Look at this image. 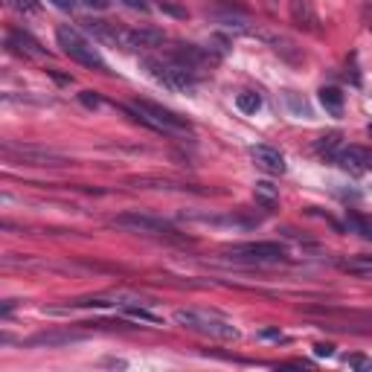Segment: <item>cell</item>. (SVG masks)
<instances>
[{"instance_id":"cell-1","label":"cell","mask_w":372,"mask_h":372,"mask_svg":"<svg viewBox=\"0 0 372 372\" xmlns=\"http://www.w3.org/2000/svg\"><path fill=\"white\" fill-rule=\"evenodd\" d=\"M143 70L158 82L160 87H166V90H175V93H180V90H192L198 82H201V76H198V67H190V65H183V61H177V58H172V55H146L143 61Z\"/></svg>"},{"instance_id":"cell-2","label":"cell","mask_w":372,"mask_h":372,"mask_svg":"<svg viewBox=\"0 0 372 372\" xmlns=\"http://www.w3.org/2000/svg\"><path fill=\"white\" fill-rule=\"evenodd\" d=\"M134 119H140L143 126H148L151 131H160V134H169V137H190L192 134V126L186 122L183 116H177L175 111L163 108V105H154L148 99H137L131 105H122Z\"/></svg>"},{"instance_id":"cell-3","label":"cell","mask_w":372,"mask_h":372,"mask_svg":"<svg viewBox=\"0 0 372 372\" xmlns=\"http://www.w3.org/2000/svg\"><path fill=\"white\" fill-rule=\"evenodd\" d=\"M172 320L183 329H190L195 334L204 337H215V340H239V329L233 326V320L221 317L219 312H207V308H177L172 314Z\"/></svg>"},{"instance_id":"cell-4","label":"cell","mask_w":372,"mask_h":372,"mask_svg":"<svg viewBox=\"0 0 372 372\" xmlns=\"http://www.w3.org/2000/svg\"><path fill=\"white\" fill-rule=\"evenodd\" d=\"M55 41H58L61 53H65L67 58H73L76 65L93 67V70H108V65H105V58L99 55V50L93 47V41L84 38L79 29H73V26H67V23H61V26L55 29Z\"/></svg>"},{"instance_id":"cell-5","label":"cell","mask_w":372,"mask_h":372,"mask_svg":"<svg viewBox=\"0 0 372 372\" xmlns=\"http://www.w3.org/2000/svg\"><path fill=\"white\" fill-rule=\"evenodd\" d=\"M233 262H247V265H276L283 262L288 253L279 241H244V244H233L224 251Z\"/></svg>"},{"instance_id":"cell-6","label":"cell","mask_w":372,"mask_h":372,"mask_svg":"<svg viewBox=\"0 0 372 372\" xmlns=\"http://www.w3.org/2000/svg\"><path fill=\"white\" fill-rule=\"evenodd\" d=\"M4 154L6 160H18L23 166H65L67 158L58 154L53 148H41V146H21V143H4Z\"/></svg>"},{"instance_id":"cell-7","label":"cell","mask_w":372,"mask_h":372,"mask_svg":"<svg viewBox=\"0 0 372 372\" xmlns=\"http://www.w3.org/2000/svg\"><path fill=\"white\" fill-rule=\"evenodd\" d=\"M114 227L119 230H128V233H146V236H169L175 233V227L166 221V219H158V215H146V212H122L116 219H111Z\"/></svg>"},{"instance_id":"cell-8","label":"cell","mask_w":372,"mask_h":372,"mask_svg":"<svg viewBox=\"0 0 372 372\" xmlns=\"http://www.w3.org/2000/svg\"><path fill=\"white\" fill-rule=\"evenodd\" d=\"M334 163L344 166L346 172L352 175H363V172H372V151L366 146H340V151L334 154Z\"/></svg>"},{"instance_id":"cell-9","label":"cell","mask_w":372,"mask_h":372,"mask_svg":"<svg viewBox=\"0 0 372 372\" xmlns=\"http://www.w3.org/2000/svg\"><path fill=\"white\" fill-rule=\"evenodd\" d=\"M163 41H166V35L160 29L143 26V29H122L119 47L122 50H158V47H163Z\"/></svg>"},{"instance_id":"cell-10","label":"cell","mask_w":372,"mask_h":372,"mask_svg":"<svg viewBox=\"0 0 372 372\" xmlns=\"http://www.w3.org/2000/svg\"><path fill=\"white\" fill-rule=\"evenodd\" d=\"M251 158L253 163L268 172V175H285V158H283V151L268 146V143H259V146H251Z\"/></svg>"},{"instance_id":"cell-11","label":"cell","mask_w":372,"mask_h":372,"mask_svg":"<svg viewBox=\"0 0 372 372\" xmlns=\"http://www.w3.org/2000/svg\"><path fill=\"white\" fill-rule=\"evenodd\" d=\"M87 334L84 332H41L26 340V346H47V349H58V346H70V344H82Z\"/></svg>"},{"instance_id":"cell-12","label":"cell","mask_w":372,"mask_h":372,"mask_svg":"<svg viewBox=\"0 0 372 372\" xmlns=\"http://www.w3.org/2000/svg\"><path fill=\"white\" fill-rule=\"evenodd\" d=\"M6 47L18 55H29V58H41L47 50L41 47L38 38H33L29 33H23V29H9L6 33Z\"/></svg>"},{"instance_id":"cell-13","label":"cell","mask_w":372,"mask_h":372,"mask_svg":"<svg viewBox=\"0 0 372 372\" xmlns=\"http://www.w3.org/2000/svg\"><path fill=\"white\" fill-rule=\"evenodd\" d=\"M288 12H291V21L300 29H305V33H317L320 29V18H317V12L312 6V0H291Z\"/></svg>"},{"instance_id":"cell-14","label":"cell","mask_w":372,"mask_h":372,"mask_svg":"<svg viewBox=\"0 0 372 372\" xmlns=\"http://www.w3.org/2000/svg\"><path fill=\"white\" fill-rule=\"evenodd\" d=\"M84 29H87V33L97 38V41H102V44L119 47V41H122V29H116L114 23H105V21H87Z\"/></svg>"},{"instance_id":"cell-15","label":"cell","mask_w":372,"mask_h":372,"mask_svg":"<svg viewBox=\"0 0 372 372\" xmlns=\"http://www.w3.org/2000/svg\"><path fill=\"white\" fill-rule=\"evenodd\" d=\"M346 227H349V233L372 241V219H369V215H361V212H355V209H346Z\"/></svg>"},{"instance_id":"cell-16","label":"cell","mask_w":372,"mask_h":372,"mask_svg":"<svg viewBox=\"0 0 372 372\" xmlns=\"http://www.w3.org/2000/svg\"><path fill=\"white\" fill-rule=\"evenodd\" d=\"M320 105L332 116H340L344 114V90L340 87H320Z\"/></svg>"},{"instance_id":"cell-17","label":"cell","mask_w":372,"mask_h":372,"mask_svg":"<svg viewBox=\"0 0 372 372\" xmlns=\"http://www.w3.org/2000/svg\"><path fill=\"white\" fill-rule=\"evenodd\" d=\"M253 195H256L259 204L273 207V204L279 201V186H273L270 180H256V183H253Z\"/></svg>"},{"instance_id":"cell-18","label":"cell","mask_w":372,"mask_h":372,"mask_svg":"<svg viewBox=\"0 0 372 372\" xmlns=\"http://www.w3.org/2000/svg\"><path fill=\"white\" fill-rule=\"evenodd\" d=\"M344 273H352V276H372V256H355V259H346L340 265Z\"/></svg>"},{"instance_id":"cell-19","label":"cell","mask_w":372,"mask_h":372,"mask_svg":"<svg viewBox=\"0 0 372 372\" xmlns=\"http://www.w3.org/2000/svg\"><path fill=\"white\" fill-rule=\"evenodd\" d=\"M236 108L241 114H256L262 108V97L256 90H244V93H239V97H236Z\"/></svg>"},{"instance_id":"cell-20","label":"cell","mask_w":372,"mask_h":372,"mask_svg":"<svg viewBox=\"0 0 372 372\" xmlns=\"http://www.w3.org/2000/svg\"><path fill=\"white\" fill-rule=\"evenodd\" d=\"M317 151L334 160V154L340 151V134H337V131H332V134H323V137L317 140Z\"/></svg>"},{"instance_id":"cell-21","label":"cell","mask_w":372,"mask_h":372,"mask_svg":"<svg viewBox=\"0 0 372 372\" xmlns=\"http://www.w3.org/2000/svg\"><path fill=\"white\" fill-rule=\"evenodd\" d=\"M285 102H288V111H291L294 116H312V111H308V102L300 99L294 90H285Z\"/></svg>"},{"instance_id":"cell-22","label":"cell","mask_w":372,"mask_h":372,"mask_svg":"<svg viewBox=\"0 0 372 372\" xmlns=\"http://www.w3.org/2000/svg\"><path fill=\"white\" fill-rule=\"evenodd\" d=\"M126 314H128L131 320H143V323H154V326L163 323L158 314H151L148 308H143V305H128V308H126Z\"/></svg>"},{"instance_id":"cell-23","label":"cell","mask_w":372,"mask_h":372,"mask_svg":"<svg viewBox=\"0 0 372 372\" xmlns=\"http://www.w3.org/2000/svg\"><path fill=\"white\" fill-rule=\"evenodd\" d=\"M6 6L15 9V12H21V15H35L41 9L38 0H6Z\"/></svg>"},{"instance_id":"cell-24","label":"cell","mask_w":372,"mask_h":372,"mask_svg":"<svg viewBox=\"0 0 372 372\" xmlns=\"http://www.w3.org/2000/svg\"><path fill=\"white\" fill-rule=\"evenodd\" d=\"M79 9H87V12H105L111 9V0H76Z\"/></svg>"},{"instance_id":"cell-25","label":"cell","mask_w":372,"mask_h":372,"mask_svg":"<svg viewBox=\"0 0 372 372\" xmlns=\"http://www.w3.org/2000/svg\"><path fill=\"white\" fill-rule=\"evenodd\" d=\"M79 102H82L84 108H99V102H102V99H99L93 90H82V93H79Z\"/></svg>"},{"instance_id":"cell-26","label":"cell","mask_w":372,"mask_h":372,"mask_svg":"<svg viewBox=\"0 0 372 372\" xmlns=\"http://www.w3.org/2000/svg\"><path fill=\"white\" fill-rule=\"evenodd\" d=\"M346 363H349V366H355V369H372V361H369V358H363V355H349V358H346Z\"/></svg>"},{"instance_id":"cell-27","label":"cell","mask_w":372,"mask_h":372,"mask_svg":"<svg viewBox=\"0 0 372 372\" xmlns=\"http://www.w3.org/2000/svg\"><path fill=\"white\" fill-rule=\"evenodd\" d=\"M50 4L55 9H61V12H73L76 9V0H50Z\"/></svg>"},{"instance_id":"cell-28","label":"cell","mask_w":372,"mask_h":372,"mask_svg":"<svg viewBox=\"0 0 372 372\" xmlns=\"http://www.w3.org/2000/svg\"><path fill=\"white\" fill-rule=\"evenodd\" d=\"M160 9H163V12H169V15H175V18H183V15H186L183 9H177L175 4H169V0H160Z\"/></svg>"},{"instance_id":"cell-29","label":"cell","mask_w":372,"mask_h":372,"mask_svg":"<svg viewBox=\"0 0 372 372\" xmlns=\"http://www.w3.org/2000/svg\"><path fill=\"white\" fill-rule=\"evenodd\" d=\"M116 4H122V6H128V9H148V4H146V0H116Z\"/></svg>"},{"instance_id":"cell-30","label":"cell","mask_w":372,"mask_h":372,"mask_svg":"<svg viewBox=\"0 0 372 372\" xmlns=\"http://www.w3.org/2000/svg\"><path fill=\"white\" fill-rule=\"evenodd\" d=\"M314 355L329 358V355H334V346H329V344H317V346H314Z\"/></svg>"},{"instance_id":"cell-31","label":"cell","mask_w":372,"mask_h":372,"mask_svg":"<svg viewBox=\"0 0 372 372\" xmlns=\"http://www.w3.org/2000/svg\"><path fill=\"white\" fill-rule=\"evenodd\" d=\"M259 337H265V340H283V332H279V329H265V332H259Z\"/></svg>"}]
</instances>
